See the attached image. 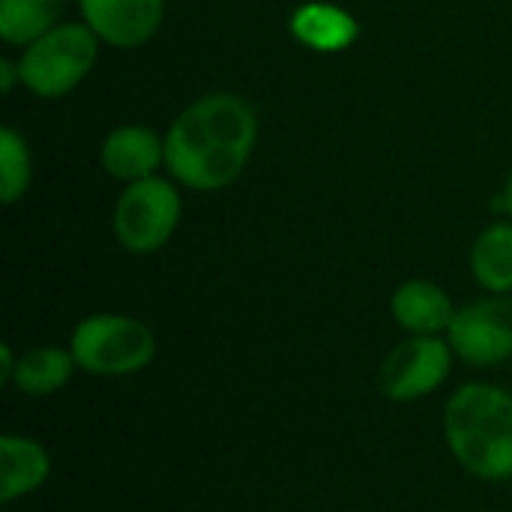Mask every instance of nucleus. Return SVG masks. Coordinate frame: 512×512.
<instances>
[{
    "label": "nucleus",
    "instance_id": "obj_5",
    "mask_svg": "<svg viewBox=\"0 0 512 512\" xmlns=\"http://www.w3.org/2000/svg\"><path fill=\"white\" fill-rule=\"evenodd\" d=\"M183 201L177 189L162 177L126 183L114 207V237L132 255H150L162 249L180 222Z\"/></svg>",
    "mask_w": 512,
    "mask_h": 512
},
{
    "label": "nucleus",
    "instance_id": "obj_12",
    "mask_svg": "<svg viewBox=\"0 0 512 512\" xmlns=\"http://www.w3.org/2000/svg\"><path fill=\"white\" fill-rule=\"evenodd\" d=\"M78 369L75 357L69 348H57V345H42L33 351H24L18 357L15 375H12V387L24 396H51L57 390H63L72 378V372Z\"/></svg>",
    "mask_w": 512,
    "mask_h": 512
},
{
    "label": "nucleus",
    "instance_id": "obj_19",
    "mask_svg": "<svg viewBox=\"0 0 512 512\" xmlns=\"http://www.w3.org/2000/svg\"><path fill=\"white\" fill-rule=\"evenodd\" d=\"M504 207H507V213L512 216V171H510V180H507V192H504Z\"/></svg>",
    "mask_w": 512,
    "mask_h": 512
},
{
    "label": "nucleus",
    "instance_id": "obj_7",
    "mask_svg": "<svg viewBox=\"0 0 512 512\" xmlns=\"http://www.w3.org/2000/svg\"><path fill=\"white\" fill-rule=\"evenodd\" d=\"M447 342L468 366H498L512 357V294H489L456 309Z\"/></svg>",
    "mask_w": 512,
    "mask_h": 512
},
{
    "label": "nucleus",
    "instance_id": "obj_3",
    "mask_svg": "<svg viewBox=\"0 0 512 512\" xmlns=\"http://www.w3.org/2000/svg\"><path fill=\"white\" fill-rule=\"evenodd\" d=\"M69 351L81 372L99 378H126L153 363L156 336L132 315L96 312L75 324Z\"/></svg>",
    "mask_w": 512,
    "mask_h": 512
},
{
    "label": "nucleus",
    "instance_id": "obj_16",
    "mask_svg": "<svg viewBox=\"0 0 512 512\" xmlns=\"http://www.w3.org/2000/svg\"><path fill=\"white\" fill-rule=\"evenodd\" d=\"M30 186V150L27 141L12 129H0V201L15 204Z\"/></svg>",
    "mask_w": 512,
    "mask_h": 512
},
{
    "label": "nucleus",
    "instance_id": "obj_18",
    "mask_svg": "<svg viewBox=\"0 0 512 512\" xmlns=\"http://www.w3.org/2000/svg\"><path fill=\"white\" fill-rule=\"evenodd\" d=\"M0 78H3V90L9 93V90H12V84H15V78L21 81V69H18V63H12V60H0Z\"/></svg>",
    "mask_w": 512,
    "mask_h": 512
},
{
    "label": "nucleus",
    "instance_id": "obj_11",
    "mask_svg": "<svg viewBox=\"0 0 512 512\" xmlns=\"http://www.w3.org/2000/svg\"><path fill=\"white\" fill-rule=\"evenodd\" d=\"M51 477L48 450L27 438L6 432L0 438V504H12L18 498L33 495Z\"/></svg>",
    "mask_w": 512,
    "mask_h": 512
},
{
    "label": "nucleus",
    "instance_id": "obj_15",
    "mask_svg": "<svg viewBox=\"0 0 512 512\" xmlns=\"http://www.w3.org/2000/svg\"><path fill=\"white\" fill-rule=\"evenodd\" d=\"M60 0H0V36L6 45H30L57 27Z\"/></svg>",
    "mask_w": 512,
    "mask_h": 512
},
{
    "label": "nucleus",
    "instance_id": "obj_4",
    "mask_svg": "<svg viewBox=\"0 0 512 512\" xmlns=\"http://www.w3.org/2000/svg\"><path fill=\"white\" fill-rule=\"evenodd\" d=\"M96 54L99 36L87 24H57L24 48L18 60L21 84L42 99H60L87 78Z\"/></svg>",
    "mask_w": 512,
    "mask_h": 512
},
{
    "label": "nucleus",
    "instance_id": "obj_2",
    "mask_svg": "<svg viewBox=\"0 0 512 512\" xmlns=\"http://www.w3.org/2000/svg\"><path fill=\"white\" fill-rule=\"evenodd\" d=\"M444 438L453 459L477 480H512V393L471 381L444 408Z\"/></svg>",
    "mask_w": 512,
    "mask_h": 512
},
{
    "label": "nucleus",
    "instance_id": "obj_13",
    "mask_svg": "<svg viewBox=\"0 0 512 512\" xmlns=\"http://www.w3.org/2000/svg\"><path fill=\"white\" fill-rule=\"evenodd\" d=\"M471 276L489 294H512V222H495L474 240Z\"/></svg>",
    "mask_w": 512,
    "mask_h": 512
},
{
    "label": "nucleus",
    "instance_id": "obj_1",
    "mask_svg": "<svg viewBox=\"0 0 512 512\" xmlns=\"http://www.w3.org/2000/svg\"><path fill=\"white\" fill-rule=\"evenodd\" d=\"M258 138L255 108L237 93H207L165 135L168 171L195 192L228 189L246 168Z\"/></svg>",
    "mask_w": 512,
    "mask_h": 512
},
{
    "label": "nucleus",
    "instance_id": "obj_8",
    "mask_svg": "<svg viewBox=\"0 0 512 512\" xmlns=\"http://www.w3.org/2000/svg\"><path fill=\"white\" fill-rule=\"evenodd\" d=\"M84 24L114 48L150 42L165 18V0H81Z\"/></svg>",
    "mask_w": 512,
    "mask_h": 512
},
{
    "label": "nucleus",
    "instance_id": "obj_9",
    "mask_svg": "<svg viewBox=\"0 0 512 512\" xmlns=\"http://www.w3.org/2000/svg\"><path fill=\"white\" fill-rule=\"evenodd\" d=\"M390 312L411 336H447L456 306L450 294L429 279H408L393 291Z\"/></svg>",
    "mask_w": 512,
    "mask_h": 512
},
{
    "label": "nucleus",
    "instance_id": "obj_6",
    "mask_svg": "<svg viewBox=\"0 0 512 512\" xmlns=\"http://www.w3.org/2000/svg\"><path fill=\"white\" fill-rule=\"evenodd\" d=\"M453 348L447 336H411L399 342L378 369V390L399 405L420 402L444 387L453 372Z\"/></svg>",
    "mask_w": 512,
    "mask_h": 512
},
{
    "label": "nucleus",
    "instance_id": "obj_17",
    "mask_svg": "<svg viewBox=\"0 0 512 512\" xmlns=\"http://www.w3.org/2000/svg\"><path fill=\"white\" fill-rule=\"evenodd\" d=\"M15 366H18V357L12 354V345H0V384H12V375H15Z\"/></svg>",
    "mask_w": 512,
    "mask_h": 512
},
{
    "label": "nucleus",
    "instance_id": "obj_10",
    "mask_svg": "<svg viewBox=\"0 0 512 512\" xmlns=\"http://www.w3.org/2000/svg\"><path fill=\"white\" fill-rule=\"evenodd\" d=\"M102 168L123 183L156 177L165 165V138L144 126H120L102 144Z\"/></svg>",
    "mask_w": 512,
    "mask_h": 512
},
{
    "label": "nucleus",
    "instance_id": "obj_14",
    "mask_svg": "<svg viewBox=\"0 0 512 512\" xmlns=\"http://www.w3.org/2000/svg\"><path fill=\"white\" fill-rule=\"evenodd\" d=\"M291 30L315 51H342L354 42L357 24L348 12L333 6H303L291 18Z\"/></svg>",
    "mask_w": 512,
    "mask_h": 512
}]
</instances>
